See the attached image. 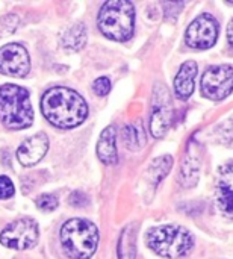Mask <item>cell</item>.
<instances>
[{
    "label": "cell",
    "mask_w": 233,
    "mask_h": 259,
    "mask_svg": "<svg viewBox=\"0 0 233 259\" xmlns=\"http://www.w3.org/2000/svg\"><path fill=\"white\" fill-rule=\"evenodd\" d=\"M44 117L59 129H73L88 117L85 99L74 90L65 87L50 88L41 100Z\"/></svg>",
    "instance_id": "6da1fadb"
},
{
    "label": "cell",
    "mask_w": 233,
    "mask_h": 259,
    "mask_svg": "<svg viewBox=\"0 0 233 259\" xmlns=\"http://www.w3.org/2000/svg\"><path fill=\"white\" fill-rule=\"evenodd\" d=\"M99 29L112 41H127L135 30V6L127 0H109L99 12Z\"/></svg>",
    "instance_id": "7a4b0ae2"
},
{
    "label": "cell",
    "mask_w": 233,
    "mask_h": 259,
    "mask_svg": "<svg viewBox=\"0 0 233 259\" xmlns=\"http://www.w3.org/2000/svg\"><path fill=\"white\" fill-rule=\"evenodd\" d=\"M0 121L12 131L26 129L33 121V109L26 88L6 83L0 87Z\"/></svg>",
    "instance_id": "3957f363"
},
{
    "label": "cell",
    "mask_w": 233,
    "mask_h": 259,
    "mask_svg": "<svg viewBox=\"0 0 233 259\" xmlns=\"http://www.w3.org/2000/svg\"><path fill=\"white\" fill-rule=\"evenodd\" d=\"M146 241L152 252L168 259L182 258L194 247V237L191 232L176 225H165L150 229Z\"/></svg>",
    "instance_id": "277c9868"
},
{
    "label": "cell",
    "mask_w": 233,
    "mask_h": 259,
    "mask_svg": "<svg viewBox=\"0 0 233 259\" xmlns=\"http://www.w3.org/2000/svg\"><path fill=\"white\" fill-rule=\"evenodd\" d=\"M61 244L71 259H89L97 250L99 232L92 222L71 219L61 229Z\"/></svg>",
    "instance_id": "5b68a950"
},
{
    "label": "cell",
    "mask_w": 233,
    "mask_h": 259,
    "mask_svg": "<svg viewBox=\"0 0 233 259\" xmlns=\"http://www.w3.org/2000/svg\"><path fill=\"white\" fill-rule=\"evenodd\" d=\"M38 223L33 219L23 217L9 223L0 234V243L15 250H27L38 241Z\"/></svg>",
    "instance_id": "8992f818"
},
{
    "label": "cell",
    "mask_w": 233,
    "mask_h": 259,
    "mask_svg": "<svg viewBox=\"0 0 233 259\" xmlns=\"http://www.w3.org/2000/svg\"><path fill=\"white\" fill-rule=\"evenodd\" d=\"M232 65H214L202 77V94L211 100H224L232 94Z\"/></svg>",
    "instance_id": "52a82bcc"
},
{
    "label": "cell",
    "mask_w": 233,
    "mask_h": 259,
    "mask_svg": "<svg viewBox=\"0 0 233 259\" xmlns=\"http://www.w3.org/2000/svg\"><path fill=\"white\" fill-rule=\"evenodd\" d=\"M218 21L211 14L199 15L187 29L185 41L191 49L206 50L211 49L218 39Z\"/></svg>",
    "instance_id": "ba28073f"
},
{
    "label": "cell",
    "mask_w": 233,
    "mask_h": 259,
    "mask_svg": "<svg viewBox=\"0 0 233 259\" xmlns=\"http://www.w3.org/2000/svg\"><path fill=\"white\" fill-rule=\"evenodd\" d=\"M30 71V58L27 50L17 42L0 49V73L12 77H24Z\"/></svg>",
    "instance_id": "9c48e42d"
},
{
    "label": "cell",
    "mask_w": 233,
    "mask_h": 259,
    "mask_svg": "<svg viewBox=\"0 0 233 259\" xmlns=\"http://www.w3.org/2000/svg\"><path fill=\"white\" fill-rule=\"evenodd\" d=\"M49 150V138L45 134H36L21 143L17 150V158L21 165L30 167L38 164Z\"/></svg>",
    "instance_id": "30bf717a"
},
{
    "label": "cell",
    "mask_w": 233,
    "mask_h": 259,
    "mask_svg": "<svg viewBox=\"0 0 233 259\" xmlns=\"http://www.w3.org/2000/svg\"><path fill=\"white\" fill-rule=\"evenodd\" d=\"M197 76V64L194 61H187L182 64L177 76L174 77V93L179 99L187 100L194 93Z\"/></svg>",
    "instance_id": "8fae6325"
},
{
    "label": "cell",
    "mask_w": 233,
    "mask_h": 259,
    "mask_svg": "<svg viewBox=\"0 0 233 259\" xmlns=\"http://www.w3.org/2000/svg\"><path fill=\"white\" fill-rule=\"evenodd\" d=\"M97 156L106 165H114L118 161L117 152V131L114 126H108L97 143Z\"/></svg>",
    "instance_id": "7c38bea8"
},
{
    "label": "cell",
    "mask_w": 233,
    "mask_h": 259,
    "mask_svg": "<svg viewBox=\"0 0 233 259\" xmlns=\"http://www.w3.org/2000/svg\"><path fill=\"white\" fill-rule=\"evenodd\" d=\"M173 120V112L167 106H156L150 120V131L155 138H162L170 129Z\"/></svg>",
    "instance_id": "4fadbf2b"
},
{
    "label": "cell",
    "mask_w": 233,
    "mask_h": 259,
    "mask_svg": "<svg viewBox=\"0 0 233 259\" xmlns=\"http://www.w3.org/2000/svg\"><path fill=\"white\" fill-rule=\"evenodd\" d=\"M86 44V29L82 23H76L62 35V46L67 50L77 52Z\"/></svg>",
    "instance_id": "5bb4252c"
},
{
    "label": "cell",
    "mask_w": 233,
    "mask_h": 259,
    "mask_svg": "<svg viewBox=\"0 0 233 259\" xmlns=\"http://www.w3.org/2000/svg\"><path fill=\"white\" fill-rule=\"evenodd\" d=\"M136 231L133 226H127L118 241V258L120 259H135L136 253Z\"/></svg>",
    "instance_id": "9a60e30c"
},
{
    "label": "cell",
    "mask_w": 233,
    "mask_h": 259,
    "mask_svg": "<svg viewBox=\"0 0 233 259\" xmlns=\"http://www.w3.org/2000/svg\"><path fill=\"white\" fill-rule=\"evenodd\" d=\"M123 141L129 150H139L146 144L144 131L136 126H124L123 129Z\"/></svg>",
    "instance_id": "2e32d148"
},
{
    "label": "cell",
    "mask_w": 233,
    "mask_h": 259,
    "mask_svg": "<svg viewBox=\"0 0 233 259\" xmlns=\"http://www.w3.org/2000/svg\"><path fill=\"white\" fill-rule=\"evenodd\" d=\"M217 199L220 203V208L232 217V181L220 179L217 187Z\"/></svg>",
    "instance_id": "e0dca14e"
},
{
    "label": "cell",
    "mask_w": 233,
    "mask_h": 259,
    "mask_svg": "<svg viewBox=\"0 0 233 259\" xmlns=\"http://www.w3.org/2000/svg\"><path fill=\"white\" fill-rule=\"evenodd\" d=\"M199 175V161L194 156H187L180 171V181L183 187H193L197 182Z\"/></svg>",
    "instance_id": "ac0fdd59"
},
{
    "label": "cell",
    "mask_w": 233,
    "mask_h": 259,
    "mask_svg": "<svg viewBox=\"0 0 233 259\" xmlns=\"http://www.w3.org/2000/svg\"><path fill=\"white\" fill-rule=\"evenodd\" d=\"M36 206L44 212H52L59 206V200L55 194H41L36 199Z\"/></svg>",
    "instance_id": "d6986e66"
},
{
    "label": "cell",
    "mask_w": 233,
    "mask_h": 259,
    "mask_svg": "<svg viewBox=\"0 0 233 259\" xmlns=\"http://www.w3.org/2000/svg\"><path fill=\"white\" fill-rule=\"evenodd\" d=\"M18 24V18L15 15H6L0 18V35H8L15 30Z\"/></svg>",
    "instance_id": "ffe728a7"
},
{
    "label": "cell",
    "mask_w": 233,
    "mask_h": 259,
    "mask_svg": "<svg viewBox=\"0 0 233 259\" xmlns=\"http://www.w3.org/2000/svg\"><path fill=\"white\" fill-rule=\"evenodd\" d=\"M15 193L14 184L8 176H0V200L12 197Z\"/></svg>",
    "instance_id": "44dd1931"
},
{
    "label": "cell",
    "mask_w": 233,
    "mask_h": 259,
    "mask_svg": "<svg viewBox=\"0 0 233 259\" xmlns=\"http://www.w3.org/2000/svg\"><path fill=\"white\" fill-rule=\"evenodd\" d=\"M92 88H94V93H96L97 96L103 97V96H106V94L111 91V80H109L108 77L102 76V77H99V79L94 80Z\"/></svg>",
    "instance_id": "7402d4cb"
},
{
    "label": "cell",
    "mask_w": 233,
    "mask_h": 259,
    "mask_svg": "<svg viewBox=\"0 0 233 259\" xmlns=\"http://www.w3.org/2000/svg\"><path fill=\"white\" fill-rule=\"evenodd\" d=\"M229 42L232 46V21L229 23Z\"/></svg>",
    "instance_id": "603a6c76"
}]
</instances>
